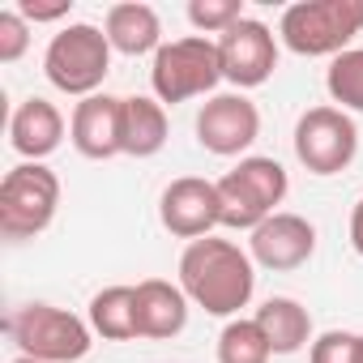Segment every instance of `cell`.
I'll return each mask as SVG.
<instances>
[{"mask_svg": "<svg viewBox=\"0 0 363 363\" xmlns=\"http://www.w3.org/2000/svg\"><path fill=\"white\" fill-rule=\"evenodd\" d=\"M359 154V128L350 120V111L320 103L308 107L295 124V158L312 171V175H337L354 162Z\"/></svg>", "mask_w": 363, "mask_h": 363, "instance_id": "cell-8", "label": "cell"}, {"mask_svg": "<svg viewBox=\"0 0 363 363\" xmlns=\"http://www.w3.org/2000/svg\"><path fill=\"white\" fill-rule=\"evenodd\" d=\"M69 9H73V0H52V5L22 0V5H18V13H22L26 22H60V18H69Z\"/></svg>", "mask_w": 363, "mask_h": 363, "instance_id": "cell-25", "label": "cell"}, {"mask_svg": "<svg viewBox=\"0 0 363 363\" xmlns=\"http://www.w3.org/2000/svg\"><path fill=\"white\" fill-rule=\"evenodd\" d=\"M308 363H363V333L325 329L308 346Z\"/></svg>", "mask_w": 363, "mask_h": 363, "instance_id": "cell-22", "label": "cell"}, {"mask_svg": "<svg viewBox=\"0 0 363 363\" xmlns=\"http://www.w3.org/2000/svg\"><path fill=\"white\" fill-rule=\"evenodd\" d=\"M65 128H69V124H65L60 107L48 103V99H39V94H30V99H22V103L13 107V116H9V145H13L26 162H43L48 154L60 150Z\"/></svg>", "mask_w": 363, "mask_h": 363, "instance_id": "cell-14", "label": "cell"}, {"mask_svg": "<svg viewBox=\"0 0 363 363\" xmlns=\"http://www.w3.org/2000/svg\"><path fill=\"white\" fill-rule=\"evenodd\" d=\"M354 35H363V0H299L278 22L295 56H342Z\"/></svg>", "mask_w": 363, "mask_h": 363, "instance_id": "cell-5", "label": "cell"}, {"mask_svg": "<svg viewBox=\"0 0 363 363\" xmlns=\"http://www.w3.org/2000/svg\"><path fill=\"white\" fill-rule=\"evenodd\" d=\"M257 137H261V111L248 94L231 90V94H214L201 103V111H197L201 150H210L218 158H235V154L252 150Z\"/></svg>", "mask_w": 363, "mask_h": 363, "instance_id": "cell-11", "label": "cell"}, {"mask_svg": "<svg viewBox=\"0 0 363 363\" xmlns=\"http://www.w3.org/2000/svg\"><path fill=\"white\" fill-rule=\"evenodd\" d=\"M167 107L150 94H128L124 99V154L128 158H154L167 145Z\"/></svg>", "mask_w": 363, "mask_h": 363, "instance_id": "cell-18", "label": "cell"}, {"mask_svg": "<svg viewBox=\"0 0 363 363\" xmlns=\"http://www.w3.org/2000/svg\"><path fill=\"white\" fill-rule=\"evenodd\" d=\"M189 329V295L184 286L145 278L137 282V337L150 342H171Z\"/></svg>", "mask_w": 363, "mask_h": 363, "instance_id": "cell-15", "label": "cell"}, {"mask_svg": "<svg viewBox=\"0 0 363 363\" xmlns=\"http://www.w3.org/2000/svg\"><path fill=\"white\" fill-rule=\"evenodd\" d=\"M69 141L82 158H116L124 154V99L116 94H90L69 116Z\"/></svg>", "mask_w": 363, "mask_h": 363, "instance_id": "cell-13", "label": "cell"}, {"mask_svg": "<svg viewBox=\"0 0 363 363\" xmlns=\"http://www.w3.org/2000/svg\"><path fill=\"white\" fill-rule=\"evenodd\" d=\"M325 90H329L333 107L363 116V48H350V52L333 56V65L325 73Z\"/></svg>", "mask_w": 363, "mask_h": 363, "instance_id": "cell-21", "label": "cell"}, {"mask_svg": "<svg viewBox=\"0 0 363 363\" xmlns=\"http://www.w3.org/2000/svg\"><path fill=\"white\" fill-rule=\"evenodd\" d=\"M5 333L18 346V354L43 359V363H77L94 346L90 320L56 308V303H22L5 316Z\"/></svg>", "mask_w": 363, "mask_h": 363, "instance_id": "cell-3", "label": "cell"}, {"mask_svg": "<svg viewBox=\"0 0 363 363\" xmlns=\"http://www.w3.org/2000/svg\"><path fill=\"white\" fill-rule=\"evenodd\" d=\"M223 82V60H218V43L206 39V35H184V39H171L158 48L154 65H150V86H154V99L167 107L175 103H189V99H201L210 94L214 99V86Z\"/></svg>", "mask_w": 363, "mask_h": 363, "instance_id": "cell-6", "label": "cell"}, {"mask_svg": "<svg viewBox=\"0 0 363 363\" xmlns=\"http://www.w3.org/2000/svg\"><path fill=\"white\" fill-rule=\"evenodd\" d=\"M60 210V175L43 162H18L0 179V235L26 244L56 223Z\"/></svg>", "mask_w": 363, "mask_h": 363, "instance_id": "cell-4", "label": "cell"}, {"mask_svg": "<svg viewBox=\"0 0 363 363\" xmlns=\"http://www.w3.org/2000/svg\"><path fill=\"white\" fill-rule=\"evenodd\" d=\"M214 43H218V60H223V82H231L240 94L265 86L278 69V35L257 18L235 22Z\"/></svg>", "mask_w": 363, "mask_h": 363, "instance_id": "cell-9", "label": "cell"}, {"mask_svg": "<svg viewBox=\"0 0 363 363\" xmlns=\"http://www.w3.org/2000/svg\"><path fill=\"white\" fill-rule=\"evenodd\" d=\"M43 73L60 94H73V99L99 94V86L111 73L107 35L99 26H90V22H73V26L56 30L48 52H43Z\"/></svg>", "mask_w": 363, "mask_h": 363, "instance_id": "cell-7", "label": "cell"}, {"mask_svg": "<svg viewBox=\"0 0 363 363\" xmlns=\"http://www.w3.org/2000/svg\"><path fill=\"white\" fill-rule=\"evenodd\" d=\"M179 286H184L189 303L206 308L210 316H235L252 303L257 261L240 244L206 235L179 252Z\"/></svg>", "mask_w": 363, "mask_h": 363, "instance_id": "cell-1", "label": "cell"}, {"mask_svg": "<svg viewBox=\"0 0 363 363\" xmlns=\"http://www.w3.org/2000/svg\"><path fill=\"white\" fill-rule=\"evenodd\" d=\"M86 320L103 342H133L137 337V286H103L90 299Z\"/></svg>", "mask_w": 363, "mask_h": 363, "instance_id": "cell-19", "label": "cell"}, {"mask_svg": "<svg viewBox=\"0 0 363 363\" xmlns=\"http://www.w3.org/2000/svg\"><path fill=\"white\" fill-rule=\"evenodd\" d=\"M103 35H107L111 52H120V56H158V48H162V22L141 0L111 5L107 22H103Z\"/></svg>", "mask_w": 363, "mask_h": 363, "instance_id": "cell-16", "label": "cell"}, {"mask_svg": "<svg viewBox=\"0 0 363 363\" xmlns=\"http://www.w3.org/2000/svg\"><path fill=\"white\" fill-rule=\"evenodd\" d=\"M248 252L261 269H274V274H286V269H299L312 261L316 252V227L303 218V214H291V210H278L269 214L252 240H248Z\"/></svg>", "mask_w": 363, "mask_h": 363, "instance_id": "cell-12", "label": "cell"}, {"mask_svg": "<svg viewBox=\"0 0 363 363\" xmlns=\"http://www.w3.org/2000/svg\"><path fill=\"white\" fill-rule=\"evenodd\" d=\"M218 184V201H223V227L227 231H257L269 214H278V206L286 201L291 193V179H286V167L278 158H265V154H248L240 158Z\"/></svg>", "mask_w": 363, "mask_h": 363, "instance_id": "cell-2", "label": "cell"}, {"mask_svg": "<svg viewBox=\"0 0 363 363\" xmlns=\"http://www.w3.org/2000/svg\"><path fill=\"white\" fill-rule=\"evenodd\" d=\"M158 223L175 235V240H206L214 235V227H223V201H218V184L201 175H179L162 189L158 197Z\"/></svg>", "mask_w": 363, "mask_h": 363, "instance_id": "cell-10", "label": "cell"}, {"mask_svg": "<svg viewBox=\"0 0 363 363\" xmlns=\"http://www.w3.org/2000/svg\"><path fill=\"white\" fill-rule=\"evenodd\" d=\"M350 248L363 257V197H359L354 210H350Z\"/></svg>", "mask_w": 363, "mask_h": 363, "instance_id": "cell-26", "label": "cell"}, {"mask_svg": "<svg viewBox=\"0 0 363 363\" xmlns=\"http://www.w3.org/2000/svg\"><path fill=\"white\" fill-rule=\"evenodd\" d=\"M189 22L201 35H227L235 22H244V0H193Z\"/></svg>", "mask_w": 363, "mask_h": 363, "instance_id": "cell-23", "label": "cell"}, {"mask_svg": "<svg viewBox=\"0 0 363 363\" xmlns=\"http://www.w3.org/2000/svg\"><path fill=\"white\" fill-rule=\"evenodd\" d=\"M9 363H43V359H30V354H18V359H9Z\"/></svg>", "mask_w": 363, "mask_h": 363, "instance_id": "cell-27", "label": "cell"}, {"mask_svg": "<svg viewBox=\"0 0 363 363\" xmlns=\"http://www.w3.org/2000/svg\"><path fill=\"white\" fill-rule=\"evenodd\" d=\"M30 48V22L18 9L0 13V65H18Z\"/></svg>", "mask_w": 363, "mask_h": 363, "instance_id": "cell-24", "label": "cell"}, {"mask_svg": "<svg viewBox=\"0 0 363 363\" xmlns=\"http://www.w3.org/2000/svg\"><path fill=\"white\" fill-rule=\"evenodd\" d=\"M274 359V346L269 337L261 333V325L248 316H235L223 325L218 333V363H269Z\"/></svg>", "mask_w": 363, "mask_h": 363, "instance_id": "cell-20", "label": "cell"}, {"mask_svg": "<svg viewBox=\"0 0 363 363\" xmlns=\"http://www.w3.org/2000/svg\"><path fill=\"white\" fill-rule=\"evenodd\" d=\"M252 320H257L261 333L269 337L274 354H295V350L312 346V312H308L299 299H291V295L265 299V303L257 308Z\"/></svg>", "mask_w": 363, "mask_h": 363, "instance_id": "cell-17", "label": "cell"}]
</instances>
